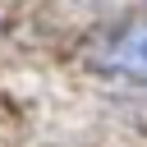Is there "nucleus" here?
<instances>
[{"label":"nucleus","mask_w":147,"mask_h":147,"mask_svg":"<svg viewBox=\"0 0 147 147\" xmlns=\"http://www.w3.org/2000/svg\"><path fill=\"white\" fill-rule=\"evenodd\" d=\"M101 64L110 74L147 83V18H133V23L115 28L106 37V46H101Z\"/></svg>","instance_id":"obj_1"}]
</instances>
